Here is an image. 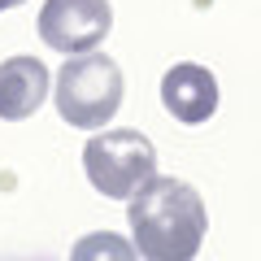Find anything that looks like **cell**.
I'll return each instance as SVG.
<instances>
[{
	"label": "cell",
	"instance_id": "cell-2",
	"mask_svg": "<svg viewBox=\"0 0 261 261\" xmlns=\"http://www.w3.org/2000/svg\"><path fill=\"white\" fill-rule=\"evenodd\" d=\"M122 96H126V79H122V65L109 53H74L65 57V65L53 79V100L61 122L79 130H100L105 122L118 118Z\"/></svg>",
	"mask_w": 261,
	"mask_h": 261
},
{
	"label": "cell",
	"instance_id": "cell-6",
	"mask_svg": "<svg viewBox=\"0 0 261 261\" xmlns=\"http://www.w3.org/2000/svg\"><path fill=\"white\" fill-rule=\"evenodd\" d=\"M53 92V74L39 57H5L0 61V122H27Z\"/></svg>",
	"mask_w": 261,
	"mask_h": 261
},
{
	"label": "cell",
	"instance_id": "cell-7",
	"mask_svg": "<svg viewBox=\"0 0 261 261\" xmlns=\"http://www.w3.org/2000/svg\"><path fill=\"white\" fill-rule=\"evenodd\" d=\"M74 252H79V257H92V252H113V257H130V252H135V244H122V240H113V235H96V240H83Z\"/></svg>",
	"mask_w": 261,
	"mask_h": 261
},
{
	"label": "cell",
	"instance_id": "cell-3",
	"mask_svg": "<svg viewBox=\"0 0 261 261\" xmlns=\"http://www.w3.org/2000/svg\"><path fill=\"white\" fill-rule=\"evenodd\" d=\"M83 170L87 183L109 200H130L152 174H157V148L144 130H100L83 148Z\"/></svg>",
	"mask_w": 261,
	"mask_h": 261
},
{
	"label": "cell",
	"instance_id": "cell-1",
	"mask_svg": "<svg viewBox=\"0 0 261 261\" xmlns=\"http://www.w3.org/2000/svg\"><path fill=\"white\" fill-rule=\"evenodd\" d=\"M126 222L144 261H192L205 244L209 214L192 183L174 174H152L126 200Z\"/></svg>",
	"mask_w": 261,
	"mask_h": 261
},
{
	"label": "cell",
	"instance_id": "cell-8",
	"mask_svg": "<svg viewBox=\"0 0 261 261\" xmlns=\"http://www.w3.org/2000/svg\"><path fill=\"white\" fill-rule=\"evenodd\" d=\"M18 5H27V0H0V13H5V9H18Z\"/></svg>",
	"mask_w": 261,
	"mask_h": 261
},
{
	"label": "cell",
	"instance_id": "cell-5",
	"mask_svg": "<svg viewBox=\"0 0 261 261\" xmlns=\"http://www.w3.org/2000/svg\"><path fill=\"white\" fill-rule=\"evenodd\" d=\"M161 105L174 122L183 126H200L218 113V79L214 70L196 61H178L170 65L166 74H161Z\"/></svg>",
	"mask_w": 261,
	"mask_h": 261
},
{
	"label": "cell",
	"instance_id": "cell-4",
	"mask_svg": "<svg viewBox=\"0 0 261 261\" xmlns=\"http://www.w3.org/2000/svg\"><path fill=\"white\" fill-rule=\"evenodd\" d=\"M113 31L109 0H44L39 9V39L53 53H92Z\"/></svg>",
	"mask_w": 261,
	"mask_h": 261
}]
</instances>
